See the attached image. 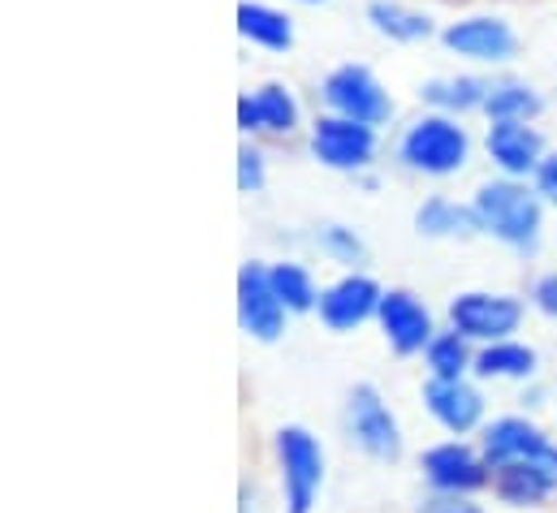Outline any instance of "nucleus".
Returning a JSON list of instances; mask_svg holds the SVG:
<instances>
[{
  "mask_svg": "<svg viewBox=\"0 0 557 513\" xmlns=\"http://www.w3.org/2000/svg\"><path fill=\"white\" fill-rule=\"evenodd\" d=\"M480 234L506 242L519 255H532L541 247V229H545V208H541V190L519 182V177H497L484 182L471 199Z\"/></svg>",
  "mask_w": 557,
  "mask_h": 513,
  "instance_id": "obj_1",
  "label": "nucleus"
},
{
  "mask_svg": "<svg viewBox=\"0 0 557 513\" xmlns=\"http://www.w3.org/2000/svg\"><path fill=\"white\" fill-rule=\"evenodd\" d=\"M398 160L423 177H454L471 160V134L449 113H423L403 129Z\"/></svg>",
  "mask_w": 557,
  "mask_h": 513,
  "instance_id": "obj_2",
  "label": "nucleus"
},
{
  "mask_svg": "<svg viewBox=\"0 0 557 513\" xmlns=\"http://www.w3.org/2000/svg\"><path fill=\"white\" fill-rule=\"evenodd\" d=\"M320 100H324L329 113L355 117V122H368V126H385V122L394 117L389 91H385L381 78H376L368 65H359V61H346V65L329 70L324 83H320Z\"/></svg>",
  "mask_w": 557,
  "mask_h": 513,
  "instance_id": "obj_3",
  "label": "nucleus"
},
{
  "mask_svg": "<svg viewBox=\"0 0 557 513\" xmlns=\"http://www.w3.org/2000/svg\"><path fill=\"white\" fill-rule=\"evenodd\" d=\"M441 48L471 65H506L519 57V30L497 13H467L441 26Z\"/></svg>",
  "mask_w": 557,
  "mask_h": 513,
  "instance_id": "obj_4",
  "label": "nucleus"
},
{
  "mask_svg": "<svg viewBox=\"0 0 557 513\" xmlns=\"http://www.w3.org/2000/svg\"><path fill=\"white\" fill-rule=\"evenodd\" d=\"M281 488H285V513H311L324 488V449L307 427H281L277 431Z\"/></svg>",
  "mask_w": 557,
  "mask_h": 513,
  "instance_id": "obj_5",
  "label": "nucleus"
},
{
  "mask_svg": "<svg viewBox=\"0 0 557 513\" xmlns=\"http://www.w3.org/2000/svg\"><path fill=\"white\" fill-rule=\"evenodd\" d=\"M376 147H381L376 126L355 122V117L324 113V117L311 126V155H315L324 168H333V173H363V168H372Z\"/></svg>",
  "mask_w": 557,
  "mask_h": 513,
  "instance_id": "obj_6",
  "label": "nucleus"
},
{
  "mask_svg": "<svg viewBox=\"0 0 557 513\" xmlns=\"http://www.w3.org/2000/svg\"><path fill=\"white\" fill-rule=\"evenodd\" d=\"M346 431H350V440H355L368 458H376V462H398V453H403L398 418H394V410L385 405V397L372 385L350 388V401H346Z\"/></svg>",
  "mask_w": 557,
  "mask_h": 513,
  "instance_id": "obj_7",
  "label": "nucleus"
},
{
  "mask_svg": "<svg viewBox=\"0 0 557 513\" xmlns=\"http://www.w3.org/2000/svg\"><path fill=\"white\" fill-rule=\"evenodd\" d=\"M449 324L454 333H462L467 341H506L519 324H523V302L510 298V293H484V289H471V293H458L449 302Z\"/></svg>",
  "mask_w": 557,
  "mask_h": 513,
  "instance_id": "obj_8",
  "label": "nucleus"
},
{
  "mask_svg": "<svg viewBox=\"0 0 557 513\" xmlns=\"http://www.w3.org/2000/svg\"><path fill=\"white\" fill-rule=\"evenodd\" d=\"M285 302L273 289V276L264 263H243L238 272V324L256 341H277L285 333Z\"/></svg>",
  "mask_w": 557,
  "mask_h": 513,
  "instance_id": "obj_9",
  "label": "nucleus"
},
{
  "mask_svg": "<svg viewBox=\"0 0 557 513\" xmlns=\"http://www.w3.org/2000/svg\"><path fill=\"white\" fill-rule=\"evenodd\" d=\"M484 151H488V160L497 164L502 177H519V182L536 177L541 160L549 155L545 151V134L532 122H488Z\"/></svg>",
  "mask_w": 557,
  "mask_h": 513,
  "instance_id": "obj_10",
  "label": "nucleus"
},
{
  "mask_svg": "<svg viewBox=\"0 0 557 513\" xmlns=\"http://www.w3.org/2000/svg\"><path fill=\"white\" fill-rule=\"evenodd\" d=\"M381 298H385V289L372 276L350 272V276H342L337 285H329L320 293V320L333 333H355L359 324H368L381 311Z\"/></svg>",
  "mask_w": 557,
  "mask_h": 513,
  "instance_id": "obj_11",
  "label": "nucleus"
},
{
  "mask_svg": "<svg viewBox=\"0 0 557 513\" xmlns=\"http://www.w3.org/2000/svg\"><path fill=\"white\" fill-rule=\"evenodd\" d=\"M376 320H381L385 341H389L398 354H419V350H428L432 337H436V333H432V311L419 302L411 289H389V293L381 298Z\"/></svg>",
  "mask_w": 557,
  "mask_h": 513,
  "instance_id": "obj_12",
  "label": "nucleus"
},
{
  "mask_svg": "<svg viewBox=\"0 0 557 513\" xmlns=\"http://www.w3.org/2000/svg\"><path fill=\"white\" fill-rule=\"evenodd\" d=\"M423 475H428V484L436 492L467 497V492H475V488L488 484V458H480L475 449L449 440V445H436V449L423 453Z\"/></svg>",
  "mask_w": 557,
  "mask_h": 513,
  "instance_id": "obj_13",
  "label": "nucleus"
},
{
  "mask_svg": "<svg viewBox=\"0 0 557 513\" xmlns=\"http://www.w3.org/2000/svg\"><path fill=\"white\" fill-rule=\"evenodd\" d=\"M423 405L454 436H467L484 418V397H480V388H471L467 380H441V376H432L423 385Z\"/></svg>",
  "mask_w": 557,
  "mask_h": 513,
  "instance_id": "obj_14",
  "label": "nucleus"
},
{
  "mask_svg": "<svg viewBox=\"0 0 557 513\" xmlns=\"http://www.w3.org/2000/svg\"><path fill=\"white\" fill-rule=\"evenodd\" d=\"M480 449H484L488 466L497 471V466H510V462H532V458H541V453L549 449V436H545L536 423H528V418H497V423L484 427Z\"/></svg>",
  "mask_w": 557,
  "mask_h": 513,
  "instance_id": "obj_15",
  "label": "nucleus"
},
{
  "mask_svg": "<svg viewBox=\"0 0 557 513\" xmlns=\"http://www.w3.org/2000/svg\"><path fill=\"white\" fill-rule=\"evenodd\" d=\"M363 17H368V26H372L381 39H389V43H423V39L436 35L432 13H423V9L407 4V0H368Z\"/></svg>",
  "mask_w": 557,
  "mask_h": 513,
  "instance_id": "obj_16",
  "label": "nucleus"
},
{
  "mask_svg": "<svg viewBox=\"0 0 557 513\" xmlns=\"http://www.w3.org/2000/svg\"><path fill=\"white\" fill-rule=\"evenodd\" d=\"M488 87H493V83H484V78H475V74H449V78H428V83L419 87V100H423L432 113L467 117V113H484Z\"/></svg>",
  "mask_w": 557,
  "mask_h": 513,
  "instance_id": "obj_17",
  "label": "nucleus"
},
{
  "mask_svg": "<svg viewBox=\"0 0 557 513\" xmlns=\"http://www.w3.org/2000/svg\"><path fill=\"white\" fill-rule=\"evenodd\" d=\"M238 35H243L251 48L289 52V48H294V17H289L285 9H277V4L243 0V4H238Z\"/></svg>",
  "mask_w": 557,
  "mask_h": 513,
  "instance_id": "obj_18",
  "label": "nucleus"
},
{
  "mask_svg": "<svg viewBox=\"0 0 557 513\" xmlns=\"http://www.w3.org/2000/svg\"><path fill=\"white\" fill-rule=\"evenodd\" d=\"M497 497L515 510H528V505H541L557 492V479L532 458V462H510V466H497V479H493Z\"/></svg>",
  "mask_w": 557,
  "mask_h": 513,
  "instance_id": "obj_19",
  "label": "nucleus"
},
{
  "mask_svg": "<svg viewBox=\"0 0 557 513\" xmlns=\"http://www.w3.org/2000/svg\"><path fill=\"white\" fill-rule=\"evenodd\" d=\"M541 113H545V96L532 83L502 78V83L488 87V100H484L488 122H536Z\"/></svg>",
  "mask_w": 557,
  "mask_h": 513,
  "instance_id": "obj_20",
  "label": "nucleus"
},
{
  "mask_svg": "<svg viewBox=\"0 0 557 513\" xmlns=\"http://www.w3.org/2000/svg\"><path fill=\"white\" fill-rule=\"evenodd\" d=\"M416 229L423 238H471L480 234V221H475V208L467 203H454V199H423L416 208Z\"/></svg>",
  "mask_w": 557,
  "mask_h": 513,
  "instance_id": "obj_21",
  "label": "nucleus"
},
{
  "mask_svg": "<svg viewBox=\"0 0 557 513\" xmlns=\"http://www.w3.org/2000/svg\"><path fill=\"white\" fill-rule=\"evenodd\" d=\"M475 376L484 380H532L536 376V350L519 341H488L475 354Z\"/></svg>",
  "mask_w": 557,
  "mask_h": 513,
  "instance_id": "obj_22",
  "label": "nucleus"
},
{
  "mask_svg": "<svg viewBox=\"0 0 557 513\" xmlns=\"http://www.w3.org/2000/svg\"><path fill=\"white\" fill-rule=\"evenodd\" d=\"M251 96H256V109H260V126H264V134H281V138H285V134L298 129L302 109H298V100H294L289 87L264 83V87H256Z\"/></svg>",
  "mask_w": 557,
  "mask_h": 513,
  "instance_id": "obj_23",
  "label": "nucleus"
},
{
  "mask_svg": "<svg viewBox=\"0 0 557 513\" xmlns=\"http://www.w3.org/2000/svg\"><path fill=\"white\" fill-rule=\"evenodd\" d=\"M269 276H273V289H277V298L285 302V311H289V315L320 306L315 280H311V272H307L302 263H289V259H285V263H273V267H269Z\"/></svg>",
  "mask_w": 557,
  "mask_h": 513,
  "instance_id": "obj_24",
  "label": "nucleus"
},
{
  "mask_svg": "<svg viewBox=\"0 0 557 513\" xmlns=\"http://www.w3.org/2000/svg\"><path fill=\"white\" fill-rule=\"evenodd\" d=\"M423 354H428L432 376H441V380H462L467 367H475V359H471L462 333H441V337H432V346H428Z\"/></svg>",
  "mask_w": 557,
  "mask_h": 513,
  "instance_id": "obj_25",
  "label": "nucleus"
},
{
  "mask_svg": "<svg viewBox=\"0 0 557 513\" xmlns=\"http://www.w3.org/2000/svg\"><path fill=\"white\" fill-rule=\"evenodd\" d=\"M320 247L337 259V263H363V259H368L363 238H359L355 229H346V225H324V229H320Z\"/></svg>",
  "mask_w": 557,
  "mask_h": 513,
  "instance_id": "obj_26",
  "label": "nucleus"
},
{
  "mask_svg": "<svg viewBox=\"0 0 557 513\" xmlns=\"http://www.w3.org/2000/svg\"><path fill=\"white\" fill-rule=\"evenodd\" d=\"M264 186H269V164H264V151L243 147V151H238V190H243V195H260Z\"/></svg>",
  "mask_w": 557,
  "mask_h": 513,
  "instance_id": "obj_27",
  "label": "nucleus"
},
{
  "mask_svg": "<svg viewBox=\"0 0 557 513\" xmlns=\"http://www.w3.org/2000/svg\"><path fill=\"white\" fill-rule=\"evenodd\" d=\"M532 182H536L541 199H545V203H554V208H557V151H549V155L541 160V168H536V177H532Z\"/></svg>",
  "mask_w": 557,
  "mask_h": 513,
  "instance_id": "obj_28",
  "label": "nucleus"
},
{
  "mask_svg": "<svg viewBox=\"0 0 557 513\" xmlns=\"http://www.w3.org/2000/svg\"><path fill=\"white\" fill-rule=\"evenodd\" d=\"M419 513H484L480 505H471L467 497H458V492H436L428 505Z\"/></svg>",
  "mask_w": 557,
  "mask_h": 513,
  "instance_id": "obj_29",
  "label": "nucleus"
},
{
  "mask_svg": "<svg viewBox=\"0 0 557 513\" xmlns=\"http://www.w3.org/2000/svg\"><path fill=\"white\" fill-rule=\"evenodd\" d=\"M532 302H536L545 315H557V272L541 276V280L532 285Z\"/></svg>",
  "mask_w": 557,
  "mask_h": 513,
  "instance_id": "obj_30",
  "label": "nucleus"
},
{
  "mask_svg": "<svg viewBox=\"0 0 557 513\" xmlns=\"http://www.w3.org/2000/svg\"><path fill=\"white\" fill-rule=\"evenodd\" d=\"M238 129H243V134H264V126H260V109H256V96H251V91L238 96Z\"/></svg>",
  "mask_w": 557,
  "mask_h": 513,
  "instance_id": "obj_31",
  "label": "nucleus"
},
{
  "mask_svg": "<svg viewBox=\"0 0 557 513\" xmlns=\"http://www.w3.org/2000/svg\"><path fill=\"white\" fill-rule=\"evenodd\" d=\"M298 4H329V0H298Z\"/></svg>",
  "mask_w": 557,
  "mask_h": 513,
  "instance_id": "obj_32",
  "label": "nucleus"
}]
</instances>
